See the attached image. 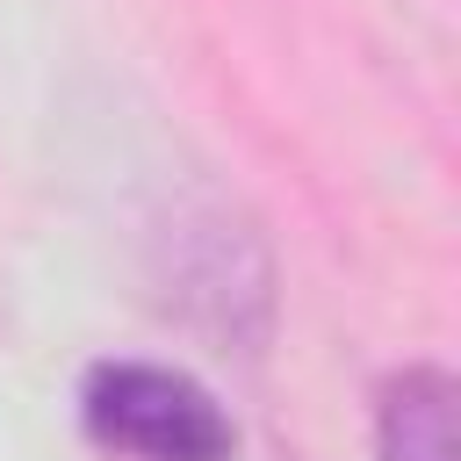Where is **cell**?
<instances>
[{"label": "cell", "mask_w": 461, "mask_h": 461, "mask_svg": "<svg viewBox=\"0 0 461 461\" xmlns=\"http://www.w3.org/2000/svg\"><path fill=\"white\" fill-rule=\"evenodd\" d=\"M151 295L158 310L216 353L259 360L274 339V259L252 216L223 194H187L151 230Z\"/></svg>", "instance_id": "cell-1"}, {"label": "cell", "mask_w": 461, "mask_h": 461, "mask_svg": "<svg viewBox=\"0 0 461 461\" xmlns=\"http://www.w3.org/2000/svg\"><path fill=\"white\" fill-rule=\"evenodd\" d=\"M375 461H454V375L432 360L375 389Z\"/></svg>", "instance_id": "cell-3"}, {"label": "cell", "mask_w": 461, "mask_h": 461, "mask_svg": "<svg viewBox=\"0 0 461 461\" xmlns=\"http://www.w3.org/2000/svg\"><path fill=\"white\" fill-rule=\"evenodd\" d=\"M79 425L115 461H238L230 411L173 360H94L79 375Z\"/></svg>", "instance_id": "cell-2"}]
</instances>
